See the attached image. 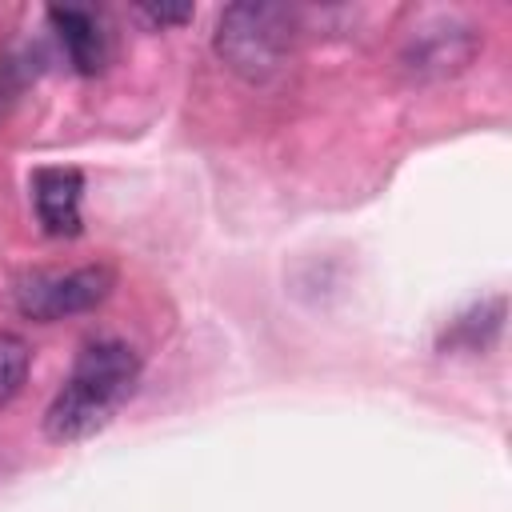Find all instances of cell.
<instances>
[{
    "label": "cell",
    "mask_w": 512,
    "mask_h": 512,
    "mask_svg": "<svg viewBox=\"0 0 512 512\" xmlns=\"http://www.w3.org/2000/svg\"><path fill=\"white\" fill-rule=\"evenodd\" d=\"M28 364H32L28 344L12 332H0V408L20 396V388L28 380Z\"/></svg>",
    "instance_id": "ba28073f"
},
{
    "label": "cell",
    "mask_w": 512,
    "mask_h": 512,
    "mask_svg": "<svg viewBox=\"0 0 512 512\" xmlns=\"http://www.w3.org/2000/svg\"><path fill=\"white\" fill-rule=\"evenodd\" d=\"M48 24L80 76H96L108 64V32L104 20L88 8H48Z\"/></svg>",
    "instance_id": "8992f818"
},
{
    "label": "cell",
    "mask_w": 512,
    "mask_h": 512,
    "mask_svg": "<svg viewBox=\"0 0 512 512\" xmlns=\"http://www.w3.org/2000/svg\"><path fill=\"white\" fill-rule=\"evenodd\" d=\"M480 36L472 24L456 20V16H440L424 28H416L400 52V64L412 80H444L468 68V60L476 56Z\"/></svg>",
    "instance_id": "277c9868"
},
{
    "label": "cell",
    "mask_w": 512,
    "mask_h": 512,
    "mask_svg": "<svg viewBox=\"0 0 512 512\" xmlns=\"http://www.w3.org/2000/svg\"><path fill=\"white\" fill-rule=\"evenodd\" d=\"M136 384H140V352L128 340H116V336L88 340L76 352L60 392L44 412L48 440L76 444L96 436L128 404Z\"/></svg>",
    "instance_id": "6da1fadb"
},
{
    "label": "cell",
    "mask_w": 512,
    "mask_h": 512,
    "mask_svg": "<svg viewBox=\"0 0 512 512\" xmlns=\"http://www.w3.org/2000/svg\"><path fill=\"white\" fill-rule=\"evenodd\" d=\"M24 84H28V68H24V60H0V116L12 108V100L20 96Z\"/></svg>",
    "instance_id": "9c48e42d"
},
{
    "label": "cell",
    "mask_w": 512,
    "mask_h": 512,
    "mask_svg": "<svg viewBox=\"0 0 512 512\" xmlns=\"http://www.w3.org/2000/svg\"><path fill=\"white\" fill-rule=\"evenodd\" d=\"M500 324H504V300L476 304L472 312H464V316L452 324L448 344H452V348H464V352H484V348L500 336Z\"/></svg>",
    "instance_id": "52a82bcc"
},
{
    "label": "cell",
    "mask_w": 512,
    "mask_h": 512,
    "mask_svg": "<svg viewBox=\"0 0 512 512\" xmlns=\"http://www.w3.org/2000/svg\"><path fill=\"white\" fill-rule=\"evenodd\" d=\"M112 284H116V272L108 264H84L68 272H32L16 280L12 300L20 316L36 324H56V320H68V316H80L104 304Z\"/></svg>",
    "instance_id": "3957f363"
},
{
    "label": "cell",
    "mask_w": 512,
    "mask_h": 512,
    "mask_svg": "<svg viewBox=\"0 0 512 512\" xmlns=\"http://www.w3.org/2000/svg\"><path fill=\"white\" fill-rule=\"evenodd\" d=\"M292 44H296V12L284 4L244 0V4H228L216 16L212 52L228 72H236L248 84L276 80L288 68Z\"/></svg>",
    "instance_id": "7a4b0ae2"
},
{
    "label": "cell",
    "mask_w": 512,
    "mask_h": 512,
    "mask_svg": "<svg viewBox=\"0 0 512 512\" xmlns=\"http://www.w3.org/2000/svg\"><path fill=\"white\" fill-rule=\"evenodd\" d=\"M32 208L48 236L68 240L80 236V200H84V176L76 168H36L32 172Z\"/></svg>",
    "instance_id": "5b68a950"
},
{
    "label": "cell",
    "mask_w": 512,
    "mask_h": 512,
    "mask_svg": "<svg viewBox=\"0 0 512 512\" xmlns=\"http://www.w3.org/2000/svg\"><path fill=\"white\" fill-rule=\"evenodd\" d=\"M136 16H144L148 24H156V28H168V24H184V20H192V8H164V4H144V8H136Z\"/></svg>",
    "instance_id": "30bf717a"
}]
</instances>
